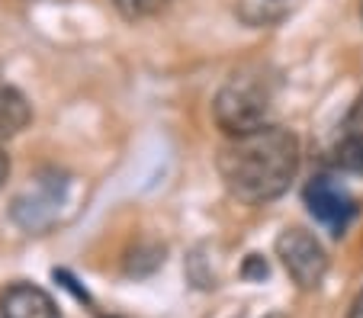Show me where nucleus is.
<instances>
[{
	"instance_id": "1",
	"label": "nucleus",
	"mask_w": 363,
	"mask_h": 318,
	"mask_svg": "<svg viewBox=\"0 0 363 318\" xmlns=\"http://www.w3.org/2000/svg\"><path fill=\"white\" fill-rule=\"evenodd\" d=\"M299 171V142L289 129L264 125L232 139L219 154V174L228 193L247 206L280 200Z\"/></svg>"
},
{
	"instance_id": "2",
	"label": "nucleus",
	"mask_w": 363,
	"mask_h": 318,
	"mask_svg": "<svg viewBox=\"0 0 363 318\" xmlns=\"http://www.w3.org/2000/svg\"><path fill=\"white\" fill-rule=\"evenodd\" d=\"M216 110V123L225 135L238 139V135H247L254 129H264L270 113V93L264 84L251 81V77H235L225 87L219 90V97L213 103Z\"/></svg>"
},
{
	"instance_id": "3",
	"label": "nucleus",
	"mask_w": 363,
	"mask_h": 318,
	"mask_svg": "<svg viewBox=\"0 0 363 318\" xmlns=\"http://www.w3.org/2000/svg\"><path fill=\"white\" fill-rule=\"evenodd\" d=\"M277 257L299 290H318L328 273V254L322 242L306 229H283L277 238Z\"/></svg>"
},
{
	"instance_id": "4",
	"label": "nucleus",
	"mask_w": 363,
	"mask_h": 318,
	"mask_svg": "<svg viewBox=\"0 0 363 318\" xmlns=\"http://www.w3.org/2000/svg\"><path fill=\"white\" fill-rule=\"evenodd\" d=\"M302 200H306L308 212L315 215V222H322L335 238H341L347 232V225L357 215L354 196L331 177H312L302 190Z\"/></svg>"
},
{
	"instance_id": "5",
	"label": "nucleus",
	"mask_w": 363,
	"mask_h": 318,
	"mask_svg": "<svg viewBox=\"0 0 363 318\" xmlns=\"http://www.w3.org/2000/svg\"><path fill=\"white\" fill-rule=\"evenodd\" d=\"M65 190H68L65 177H39L33 183V190H29L26 196H20V200H16L13 219L20 222L23 229H29V232L45 229L48 222L58 215V209H62Z\"/></svg>"
},
{
	"instance_id": "6",
	"label": "nucleus",
	"mask_w": 363,
	"mask_h": 318,
	"mask_svg": "<svg viewBox=\"0 0 363 318\" xmlns=\"http://www.w3.org/2000/svg\"><path fill=\"white\" fill-rule=\"evenodd\" d=\"M0 318H62L55 299L33 283H13L0 293Z\"/></svg>"
},
{
	"instance_id": "7",
	"label": "nucleus",
	"mask_w": 363,
	"mask_h": 318,
	"mask_svg": "<svg viewBox=\"0 0 363 318\" xmlns=\"http://www.w3.org/2000/svg\"><path fill=\"white\" fill-rule=\"evenodd\" d=\"M29 103L16 87L0 84V139H10L29 125Z\"/></svg>"
},
{
	"instance_id": "8",
	"label": "nucleus",
	"mask_w": 363,
	"mask_h": 318,
	"mask_svg": "<svg viewBox=\"0 0 363 318\" xmlns=\"http://www.w3.org/2000/svg\"><path fill=\"white\" fill-rule=\"evenodd\" d=\"M331 161L341 174L363 177V125H347L331 148Z\"/></svg>"
},
{
	"instance_id": "9",
	"label": "nucleus",
	"mask_w": 363,
	"mask_h": 318,
	"mask_svg": "<svg viewBox=\"0 0 363 318\" xmlns=\"http://www.w3.org/2000/svg\"><path fill=\"white\" fill-rule=\"evenodd\" d=\"M113 4L119 7V13H123L125 20H142V16L158 13L167 0H113Z\"/></svg>"
},
{
	"instance_id": "10",
	"label": "nucleus",
	"mask_w": 363,
	"mask_h": 318,
	"mask_svg": "<svg viewBox=\"0 0 363 318\" xmlns=\"http://www.w3.org/2000/svg\"><path fill=\"white\" fill-rule=\"evenodd\" d=\"M267 273H270V267L261 254H251L245 261V267H241V277L245 280H267Z\"/></svg>"
},
{
	"instance_id": "11",
	"label": "nucleus",
	"mask_w": 363,
	"mask_h": 318,
	"mask_svg": "<svg viewBox=\"0 0 363 318\" xmlns=\"http://www.w3.org/2000/svg\"><path fill=\"white\" fill-rule=\"evenodd\" d=\"M347 318H363V290L354 296V302H350L347 309Z\"/></svg>"
},
{
	"instance_id": "12",
	"label": "nucleus",
	"mask_w": 363,
	"mask_h": 318,
	"mask_svg": "<svg viewBox=\"0 0 363 318\" xmlns=\"http://www.w3.org/2000/svg\"><path fill=\"white\" fill-rule=\"evenodd\" d=\"M7 174H10V161H7V154L0 152V183L7 180Z\"/></svg>"
}]
</instances>
